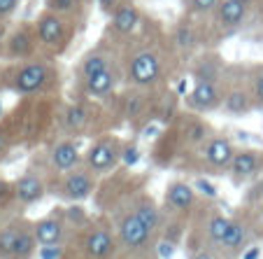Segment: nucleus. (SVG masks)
Wrapping results in <instances>:
<instances>
[{"instance_id": "1", "label": "nucleus", "mask_w": 263, "mask_h": 259, "mask_svg": "<svg viewBox=\"0 0 263 259\" xmlns=\"http://www.w3.org/2000/svg\"><path fill=\"white\" fill-rule=\"evenodd\" d=\"M72 33H74L72 21L61 14H54V12H49V10L35 21V35H37V40L45 47H49L51 51H56V54L68 49L70 40H72Z\"/></svg>"}, {"instance_id": "2", "label": "nucleus", "mask_w": 263, "mask_h": 259, "mask_svg": "<svg viewBox=\"0 0 263 259\" xmlns=\"http://www.w3.org/2000/svg\"><path fill=\"white\" fill-rule=\"evenodd\" d=\"M51 82V65L42 63V61H30V63L21 65L14 75V91L19 94H35V91L45 89Z\"/></svg>"}, {"instance_id": "3", "label": "nucleus", "mask_w": 263, "mask_h": 259, "mask_svg": "<svg viewBox=\"0 0 263 259\" xmlns=\"http://www.w3.org/2000/svg\"><path fill=\"white\" fill-rule=\"evenodd\" d=\"M161 77V61L154 51L142 49L128 61V80L138 87H149L159 82Z\"/></svg>"}, {"instance_id": "4", "label": "nucleus", "mask_w": 263, "mask_h": 259, "mask_svg": "<svg viewBox=\"0 0 263 259\" xmlns=\"http://www.w3.org/2000/svg\"><path fill=\"white\" fill-rule=\"evenodd\" d=\"M121 152H124V147L119 145V140L103 138V140L91 145L86 157H84V161H86V166H89V170L103 173V170H109L121 159Z\"/></svg>"}, {"instance_id": "5", "label": "nucleus", "mask_w": 263, "mask_h": 259, "mask_svg": "<svg viewBox=\"0 0 263 259\" xmlns=\"http://www.w3.org/2000/svg\"><path fill=\"white\" fill-rule=\"evenodd\" d=\"M96 187V180L91 178L89 170H72L65 175L63 184H61V196L70 201H84L86 196H91Z\"/></svg>"}, {"instance_id": "6", "label": "nucleus", "mask_w": 263, "mask_h": 259, "mask_svg": "<svg viewBox=\"0 0 263 259\" xmlns=\"http://www.w3.org/2000/svg\"><path fill=\"white\" fill-rule=\"evenodd\" d=\"M35 40H37L35 26L28 24L19 26L7 40V56H12V59H30L35 54Z\"/></svg>"}, {"instance_id": "7", "label": "nucleus", "mask_w": 263, "mask_h": 259, "mask_svg": "<svg viewBox=\"0 0 263 259\" xmlns=\"http://www.w3.org/2000/svg\"><path fill=\"white\" fill-rule=\"evenodd\" d=\"M221 103V96H219L217 82H205V80H196L194 91L189 94V105L194 110L200 112H210V110L219 108Z\"/></svg>"}, {"instance_id": "8", "label": "nucleus", "mask_w": 263, "mask_h": 259, "mask_svg": "<svg viewBox=\"0 0 263 259\" xmlns=\"http://www.w3.org/2000/svg\"><path fill=\"white\" fill-rule=\"evenodd\" d=\"M203 157L214 168H231V161L235 157L233 143L229 138H210L203 150Z\"/></svg>"}, {"instance_id": "9", "label": "nucleus", "mask_w": 263, "mask_h": 259, "mask_svg": "<svg viewBox=\"0 0 263 259\" xmlns=\"http://www.w3.org/2000/svg\"><path fill=\"white\" fill-rule=\"evenodd\" d=\"M119 238L128 250L142 248L149 238V229L144 227L142 219L133 213V215H128V217H124V222L119 225Z\"/></svg>"}, {"instance_id": "10", "label": "nucleus", "mask_w": 263, "mask_h": 259, "mask_svg": "<svg viewBox=\"0 0 263 259\" xmlns=\"http://www.w3.org/2000/svg\"><path fill=\"white\" fill-rule=\"evenodd\" d=\"M247 10L249 0H223L217 10V19L221 24V28H235L247 16Z\"/></svg>"}, {"instance_id": "11", "label": "nucleus", "mask_w": 263, "mask_h": 259, "mask_svg": "<svg viewBox=\"0 0 263 259\" xmlns=\"http://www.w3.org/2000/svg\"><path fill=\"white\" fill-rule=\"evenodd\" d=\"M196 201L194 187H189L186 182H173L165 189V203L175 210V213H186Z\"/></svg>"}, {"instance_id": "12", "label": "nucleus", "mask_w": 263, "mask_h": 259, "mask_svg": "<svg viewBox=\"0 0 263 259\" xmlns=\"http://www.w3.org/2000/svg\"><path fill=\"white\" fill-rule=\"evenodd\" d=\"M14 196L21 203L30 205L45 196V184H42V180L37 178V175L26 173L24 178H19V182L14 184Z\"/></svg>"}, {"instance_id": "13", "label": "nucleus", "mask_w": 263, "mask_h": 259, "mask_svg": "<svg viewBox=\"0 0 263 259\" xmlns=\"http://www.w3.org/2000/svg\"><path fill=\"white\" fill-rule=\"evenodd\" d=\"M263 157L254 150H242V152H235L233 161H231V173H233L235 180H245V178H252L254 173L258 170L261 166Z\"/></svg>"}, {"instance_id": "14", "label": "nucleus", "mask_w": 263, "mask_h": 259, "mask_svg": "<svg viewBox=\"0 0 263 259\" xmlns=\"http://www.w3.org/2000/svg\"><path fill=\"white\" fill-rule=\"evenodd\" d=\"M84 250L91 259H105L115 250V240L105 229H93L84 240Z\"/></svg>"}, {"instance_id": "15", "label": "nucleus", "mask_w": 263, "mask_h": 259, "mask_svg": "<svg viewBox=\"0 0 263 259\" xmlns=\"http://www.w3.org/2000/svg\"><path fill=\"white\" fill-rule=\"evenodd\" d=\"M80 150L77 145L70 143V140H63L51 150V166L56 170H74V166L80 164Z\"/></svg>"}, {"instance_id": "16", "label": "nucleus", "mask_w": 263, "mask_h": 259, "mask_svg": "<svg viewBox=\"0 0 263 259\" xmlns=\"http://www.w3.org/2000/svg\"><path fill=\"white\" fill-rule=\"evenodd\" d=\"M140 24V10L130 3H124L115 10V19H112V26H115L117 35H130Z\"/></svg>"}, {"instance_id": "17", "label": "nucleus", "mask_w": 263, "mask_h": 259, "mask_svg": "<svg viewBox=\"0 0 263 259\" xmlns=\"http://www.w3.org/2000/svg\"><path fill=\"white\" fill-rule=\"evenodd\" d=\"M33 231L40 245H59L63 238V222L56 217H45L33 227Z\"/></svg>"}, {"instance_id": "18", "label": "nucleus", "mask_w": 263, "mask_h": 259, "mask_svg": "<svg viewBox=\"0 0 263 259\" xmlns=\"http://www.w3.org/2000/svg\"><path fill=\"white\" fill-rule=\"evenodd\" d=\"M115 87H117V75H115V70H112V65L84 82L86 94L96 96V98H105V96H109L112 91H115Z\"/></svg>"}, {"instance_id": "19", "label": "nucleus", "mask_w": 263, "mask_h": 259, "mask_svg": "<svg viewBox=\"0 0 263 259\" xmlns=\"http://www.w3.org/2000/svg\"><path fill=\"white\" fill-rule=\"evenodd\" d=\"M109 59H107V54L105 51H100V49H93V51H89V54L82 59V63H80V75H82V80H91L93 75H98V73H103V70H107L109 68Z\"/></svg>"}, {"instance_id": "20", "label": "nucleus", "mask_w": 263, "mask_h": 259, "mask_svg": "<svg viewBox=\"0 0 263 259\" xmlns=\"http://www.w3.org/2000/svg\"><path fill=\"white\" fill-rule=\"evenodd\" d=\"M245 243H247V227L242 222H238V219H231V227L221 240V248L226 252H242Z\"/></svg>"}, {"instance_id": "21", "label": "nucleus", "mask_w": 263, "mask_h": 259, "mask_svg": "<svg viewBox=\"0 0 263 259\" xmlns=\"http://www.w3.org/2000/svg\"><path fill=\"white\" fill-rule=\"evenodd\" d=\"M223 110L229 115H247L252 110V98L249 94H245L242 89H233L226 98H223Z\"/></svg>"}, {"instance_id": "22", "label": "nucleus", "mask_w": 263, "mask_h": 259, "mask_svg": "<svg viewBox=\"0 0 263 259\" xmlns=\"http://www.w3.org/2000/svg\"><path fill=\"white\" fill-rule=\"evenodd\" d=\"M45 5L49 12L65 16V19L82 14V0H45Z\"/></svg>"}, {"instance_id": "23", "label": "nucleus", "mask_w": 263, "mask_h": 259, "mask_svg": "<svg viewBox=\"0 0 263 259\" xmlns=\"http://www.w3.org/2000/svg\"><path fill=\"white\" fill-rule=\"evenodd\" d=\"M21 231H24V227L19 225H12L5 231H0V257H14L16 240H19Z\"/></svg>"}, {"instance_id": "24", "label": "nucleus", "mask_w": 263, "mask_h": 259, "mask_svg": "<svg viewBox=\"0 0 263 259\" xmlns=\"http://www.w3.org/2000/svg\"><path fill=\"white\" fill-rule=\"evenodd\" d=\"M86 122H89V110L82 103H74L65 110V126H68L70 131H80Z\"/></svg>"}, {"instance_id": "25", "label": "nucleus", "mask_w": 263, "mask_h": 259, "mask_svg": "<svg viewBox=\"0 0 263 259\" xmlns=\"http://www.w3.org/2000/svg\"><path fill=\"white\" fill-rule=\"evenodd\" d=\"M231 227V219L229 217H223V215H212L208 222V236L212 243H219L221 245L223 236H226V231H229Z\"/></svg>"}, {"instance_id": "26", "label": "nucleus", "mask_w": 263, "mask_h": 259, "mask_svg": "<svg viewBox=\"0 0 263 259\" xmlns=\"http://www.w3.org/2000/svg\"><path fill=\"white\" fill-rule=\"evenodd\" d=\"M35 243H37V238H35V231L24 229V231H21V236H19V240H16L14 257L16 259H28L30 254L35 252Z\"/></svg>"}, {"instance_id": "27", "label": "nucleus", "mask_w": 263, "mask_h": 259, "mask_svg": "<svg viewBox=\"0 0 263 259\" xmlns=\"http://www.w3.org/2000/svg\"><path fill=\"white\" fill-rule=\"evenodd\" d=\"M135 215H138V217L142 219L144 227H147L149 231L159 227V210H156L154 205L149 203V201H142V203H140V208L135 210Z\"/></svg>"}, {"instance_id": "28", "label": "nucleus", "mask_w": 263, "mask_h": 259, "mask_svg": "<svg viewBox=\"0 0 263 259\" xmlns=\"http://www.w3.org/2000/svg\"><path fill=\"white\" fill-rule=\"evenodd\" d=\"M196 45V33L191 26H179L177 28V47L179 49H191Z\"/></svg>"}, {"instance_id": "29", "label": "nucleus", "mask_w": 263, "mask_h": 259, "mask_svg": "<svg viewBox=\"0 0 263 259\" xmlns=\"http://www.w3.org/2000/svg\"><path fill=\"white\" fill-rule=\"evenodd\" d=\"M205 133H208V129H205V124H200V122H191V124L186 126V140H189L191 145L205 143Z\"/></svg>"}, {"instance_id": "30", "label": "nucleus", "mask_w": 263, "mask_h": 259, "mask_svg": "<svg viewBox=\"0 0 263 259\" xmlns=\"http://www.w3.org/2000/svg\"><path fill=\"white\" fill-rule=\"evenodd\" d=\"M196 189L200 192V194H205L208 199H217V187H214L210 180H205V178H198L196 180V184H194Z\"/></svg>"}, {"instance_id": "31", "label": "nucleus", "mask_w": 263, "mask_h": 259, "mask_svg": "<svg viewBox=\"0 0 263 259\" xmlns=\"http://www.w3.org/2000/svg\"><path fill=\"white\" fill-rule=\"evenodd\" d=\"M252 94H254V100L261 105L263 103V70H258L256 75H254V80H252Z\"/></svg>"}, {"instance_id": "32", "label": "nucleus", "mask_w": 263, "mask_h": 259, "mask_svg": "<svg viewBox=\"0 0 263 259\" xmlns=\"http://www.w3.org/2000/svg\"><path fill=\"white\" fill-rule=\"evenodd\" d=\"M19 3L21 0H0V19L14 14V10L19 7Z\"/></svg>"}, {"instance_id": "33", "label": "nucleus", "mask_w": 263, "mask_h": 259, "mask_svg": "<svg viewBox=\"0 0 263 259\" xmlns=\"http://www.w3.org/2000/svg\"><path fill=\"white\" fill-rule=\"evenodd\" d=\"M121 159H124V164H128V166L138 164L140 150H138V147H124V152H121Z\"/></svg>"}, {"instance_id": "34", "label": "nucleus", "mask_w": 263, "mask_h": 259, "mask_svg": "<svg viewBox=\"0 0 263 259\" xmlns=\"http://www.w3.org/2000/svg\"><path fill=\"white\" fill-rule=\"evenodd\" d=\"M219 0H191V10L194 12H210Z\"/></svg>"}, {"instance_id": "35", "label": "nucleus", "mask_w": 263, "mask_h": 259, "mask_svg": "<svg viewBox=\"0 0 263 259\" xmlns=\"http://www.w3.org/2000/svg\"><path fill=\"white\" fill-rule=\"evenodd\" d=\"M68 219L70 222H84L86 215H84V208H80V205H72V208H68Z\"/></svg>"}, {"instance_id": "36", "label": "nucleus", "mask_w": 263, "mask_h": 259, "mask_svg": "<svg viewBox=\"0 0 263 259\" xmlns=\"http://www.w3.org/2000/svg\"><path fill=\"white\" fill-rule=\"evenodd\" d=\"M40 257L42 259H59L61 257V248L59 245H45V248H42V252H40Z\"/></svg>"}, {"instance_id": "37", "label": "nucleus", "mask_w": 263, "mask_h": 259, "mask_svg": "<svg viewBox=\"0 0 263 259\" xmlns=\"http://www.w3.org/2000/svg\"><path fill=\"white\" fill-rule=\"evenodd\" d=\"M96 3H98V7L103 12H115L117 7H119V5H117L119 0H96Z\"/></svg>"}, {"instance_id": "38", "label": "nucleus", "mask_w": 263, "mask_h": 259, "mask_svg": "<svg viewBox=\"0 0 263 259\" xmlns=\"http://www.w3.org/2000/svg\"><path fill=\"white\" fill-rule=\"evenodd\" d=\"M159 254H161L163 259H170V257H173V243H161V245H159Z\"/></svg>"}, {"instance_id": "39", "label": "nucleus", "mask_w": 263, "mask_h": 259, "mask_svg": "<svg viewBox=\"0 0 263 259\" xmlns=\"http://www.w3.org/2000/svg\"><path fill=\"white\" fill-rule=\"evenodd\" d=\"M258 254H261V250H258V248H252V250H247V252H242V259H256Z\"/></svg>"}, {"instance_id": "40", "label": "nucleus", "mask_w": 263, "mask_h": 259, "mask_svg": "<svg viewBox=\"0 0 263 259\" xmlns=\"http://www.w3.org/2000/svg\"><path fill=\"white\" fill-rule=\"evenodd\" d=\"M194 259H214V254H212V252H205V250H200V252L194 254Z\"/></svg>"}, {"instance_id": "41", "label": "nucleus", "mask_w": 263, "mask_h": 259, "mask_svg": "<svg viewBox=\"0 0 263 259\" xmlns=\"http://www.w3.org/2000/svg\"><path fill=\"white\" fill-rule=\"evenodd\" d=\"M3 40H5V28L0 26V47H3Z\"/></svg>"}, {"instance_id": "42", "label": "nucleus", "mask_w": 263, "mask_h": 259, "mask_svg": "<svg viewBox=\"0 0 263 259\" xmlns=\"http://www.w3.org/2000/svg\"><path fill=\"white\" fill-rule=\"evenodd\" d=\"M258 210H261V215H263V203H261V208H258Z\"/></svg>"}]
</instances>
